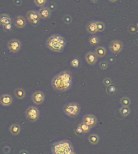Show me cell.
I'll return each instance as SVG.
<instances>
[{
  "label": "cell",
  "instance_id": "cell-40",
  "mask_svg": "<svg viewBox=\"0 0 138 154\" xmlns=\"http://www.w3.org/2000/svg\"><path fill=\"white\" fill-rule=\"evenodd\" d=\"M71 154H77V153H74V152H72Z\"/></svg>",
  "mask_w": 138,
  "mask_h": 154
},
{
  "label": "cell",
  "instance_id": "cell-9",
  "mask_svg": "<svg viewBox=\"0 0 138 154\" xmlns=\"http://www.w3.org/2000/svg\"><path fill=\"white\" fill-rule=\"evenodd\" d=\"M31 100L37 106L42 105L44 102V100H45V94H44L43 92H42L41 90H37V91L33 92L31 95Z\"/></svg>",
  "mask_w": 138,
  "mask_h": 154
},
{
  "label": "cell",
  "instance_id": "cell-31",
  "mask_svg": "<svg viewBox=\"0 0 138 154\" xmlns=\"http://www.w3.org/2000/svg\"><path fill=\"white\" fill-rule=\"evenodd\" d=\"M63 21L65 24H70L71 22L72 21V18L69 15H65L63 17Z\"/></svg>",
  "mask_w": 138,
  "mask_h": 154
},
{
  "label": "cell",
  "instance_id": "cell-1",
  "mask_svg": "<svg viewBox=\"0 0 138 154\" xmlns=\"http://www.w3.org/2000/svg\"><path fill=\"white\" fill-rule=\"evenodd\" d=\"M72 84V73L68 70L61 72L53 77L51 85L53 89L58 92H65L68 90Z\"/></svg>",
  "mask_w": 138,
  "mask_h": 154
},
{
  "label": "cell",
  "instance_id": "cell-3",
  "mask_svg": "<svg viewBox=\"0 0 138 154\" xmlns=\"http://www.w3.org/2000/svg\"><path fill=\"white\" fill-rule=\"evenodd\" d=\"M73 152V146L69 140H61L51 145L52 154H71Z\"/></svg>",
  "mask_w": 138,
  "mask_h": 154
},
{
  "label": "cell",
  "instance_id": "cell-26",
  "mask_svg": "<svg viewBox=\"0 0 138 154\" xmlns=\"http://www.w3.org/2000/svg\"><path fill=\"white\" fill-rule=\"evenodd\" d=\"M46 1L47 0H33V3L37 7H45V5L46 3Z\"/></svg>",
  "mask_w": 138,
  "mask_h": 154
},
{
  "label": "cell",
  "instance_id": "cell-38",
  "mask_svg": "<svg viewBox=\"0 0 138 154\" xmlns=\"http://www.w3.org/2000/svg\"><path fill=\"white\" fill-rule=\"evenodd\" d=\"M90 1L92 2V3H97V2H98V0H90Z\"/></svg>",
  "mask_w": 138,
  "mask_h": 154
},
{
  "label": "cell",
  "instance_id": "cell-30",
  "mask_svg": "<svg viewBox=\"0 0 138 154\" xmlns=\"http://www.w3.org/2000/svg\"><path fill=\"white\" fill-rule=\"evenodd\" d=\"M74 132H75V134H76L77 136H82V135L85 134L84 132H83V130H82V128L79 126V125H78L76 128L74 129Z\"/></svg>",
  "mask_w": 138,
  "mask_h": 154
},
{
  "label": "cell",
  "instance_id": "cell-33",
  "mask_svg": "<svg viewBox=\"0 0 138 154\" xmlns=\"http://www.w3.org/2000/svg\"><path fill=\"white\" fill-rule=\"evenodd\" d=\"M102 82H103V84L106 86V87H108V86H110L112 84V80H111V78H109V77L105 78Z\"/></svg>",
  "mask_w": 138,
  "mask_h": 154
},
{
  "label": "cell",
  "instance_id": "cell-2",
  "mask_svg": "<svg viewBox=\"0 0 138 154\" xmlns=\"http://www.w3.org/2000/svg\"><path fill=\"white\" fill-rule=\"evenodd\" d=\"M66 41L61 35L54 34L49 37L46 41V47L53 52H62L64 49Z\"/></svg>",
  "mask_w": 138,
  "mask_h": 154
},
{
  "label": "cell",
  "instance_id": "cell-37",
  "mask_svg": "<svg viewBox=\"0 0 138 154\" xmlns=\"http://www.w3.org/2000/svg\"><path fill=\"white\" fill-rule=\"evenodd\" d=\"M19 154H29V152H28L27 150L23 149V150H21L20 152V153Z\"/></svg>",
  "mask_w": 138,
  "mask_h": 154
},
{
  "label": "cell",
  "instance_id": "cell-25",
  "mask_svg": "<svg viewBox=\"0 0 138 154\" xmlns=\"http://www.w3.org/2000/svg\"><path fill=\"white\" fill-rule=\"evenodd\" d=\"M79 126L81 127L82 128V130H83V132H84V133L85 134V133H88L90 132V130L92 129V127H89V125L85 124V123H84L83 122L82 123H81L80 124H79Z\"/></svg>",
  "mask_w": 138,
  "mask_h": 154
},
{
  "label": "cell",
  "instance_id": "cell-41",
  "mask_svg": "<svg viewBox=\"0 0 138 154\" xmlns=\"http://www.w3.org/2000/svg\"><path fill=\"white\" fill-rule=\"evenodd\" d=\"M137 28H138V24H137Z\"/></svg>",
  "mask_w": 138,
  "mask_h": 154
},
{
  "label": "cell",
  "instance_id": "cell-34",
  "mask_svg": "<svg viewBox=\"0 0 138 154\" xmlns=\"http://www.w3.org/2000/svg\"><path fill=\"white\" fill-rule=\"evenodd\" d=\"M3 29H4L5 32H10L12 29V24H9V25H3Z\"/></svg>",
  "mask_w": 138,
  "mask_h": 154
},
{
  "label": "cell",
  "instance_id": "cell-6",
  "mask_svg": "<svg viewBox=\"0 0 138 154\" xmlns=\"http://www.w3.org/2000/svg\"><path fill=\"white\" fill-rule=\"evenodd\" d=\"M26 19L28 20V21L29 22L31 25L36 26L39 24L40 20H41V16L39 15L38 11L29 10L26 13Z\"/></svg>",
  "mask_w": 138,
  "mask_h": 154
},
{
  "label": "cell",
  "instance_id": "cell-35",
  "mask_svg": "<svg viewBox=\"0 0 138 154\" xmlns=\"http://www.w3.org/2000/svg\"><path fill=\"white\" fill-rule=\"evenodd\" d=\"M22 3V0H14V4L16 5V6H20Z\"/></svg>",
  "mask_w": 138,
  "mask_h": 154
},
{
  "label": "cell",
  "instance_id": "cell-11",
  "mask_svg": "<svg viewBox=\"0 0 138 154\" xmlns=\"http://www.w3.org/2000/svg\"><path fill=\"white\" fill-rule=\"evenodd\" d=\"M13 102L12 97L10 94H2L0 96V104L3 106H9Z\"/></svg>",
  "mask_w": 138,
  "mask_h": 154
},
{
  "label": "cell",
  "instance_id": "cell-17",
  "mask_svg": "<svg viewBox=\"0 0 138 154\" xmlns=\"http://www.w3.org/2000/svg\"><path fill=\"white\" fill-rule=\"evenodd\" d=\"M9 131H10V133L12 136H17L20 132L21 127H20V126L18 124V123H12V124L10 126Z\"/></svg>",
  "mask_w": 138,
  "mask_h": 154
},
{
  "label": "cell",
  "instance_id": "cell-20",
  "mask_svg": "<svg viewBox=\"0 0 138 154\" xmlns=\"http://www.w3.org/2000/svg\"><path fill=\"white\" fill-rule=\"evenodd\" d=\"M88 140H89V142L91 144L95 145V144H98L99 143L100 139L98 135H97V134H92V135H90V136H89Z\"/></svg>",
  "mask_w": 138,
  "mask_h": 154
},
{
  "label": "cell",
  "instance_id": "cell-21",
  "mask_svg": "<svg viewBox=\"0 0 138 154\" xmlns=\"http://www.w3.org/2000/svg\"><path fill=\"white\" fill-rule=\"evenodd\" d=\"M120 114L123 117H128L131 113V109L128 106H121L119 110Z\"/></svg>",
  "mask_w": 138,
  "mask_h": 154
},
{
  "label": "cell",
  "instance_id": "cell-39",
  "mask_svg": "<svg viewBox=\"0 0 138 154\" xmlns=\"http://www.w3.org/2000/svg\"><path fill=\"white\" fill-rule=\"evenodd\" d=\"M109 1H110L111 3H115V2H117L118 0H109Z\"/></svg>",
  "mask_w": 138,
  "mask_h": 154
},
{
  "label": "cell",
  "instance_id": "cell-32",
  "mask_svg": "<svg viewBox=\"0 0 138 154\" xmlns=\"http://www.w3.org/2000/svg\"><path fill=\"white\" fill-rule=\"evenodd\" d=\"M98 65H99V67L102 70H106V69H107L109 63H108V62H107V61H102V62H100Z\"/></svg>",
  "mask_w": 138,
  "mask_h": 154
},
{
  "label": "cell",
  "instance_id": "cell-4",
  "mask_svg": "<svg viewBox=\"0 0 138 154\" xmlns=\"http://www.w3.org/2000/svg\"><path fill=\"white\" fill-rule=\"evenodd\" d=\"M63 110L65 114L70 118H77L81 112V106L77 102H69L64 106Z\"/></svg>",
  "mask_w": 138,
  "mask_h": 154
},
{
  "label": "cell",
  "instance_id": "cell-7",
  "mask_svg": "<svg viewBox=\"0 0 138 154\" xmlns=\"http://www.w3.org/2000/svg\"><path fill=\"white\" fill-rule=\"evenodd\" d=\"M124 49V44L120 40H113L110 42L109 50L112 54L118 55L120 54Z\"/></svg>",
  "mask_w": 138,
  "mask_h": 154
},
{
  "label": "cell",
  "instance_id": "cell-36",
  "mask_svg": "<svg viewBox=\"0 0 138 154\" xmlns=\"http://www.w3.org/2000/svg\"><path fill=\"white\" fill-rule=\"evenodd\" d=\"M48 7L51 9V11H53V10H55V7H56V6H55V3H51L50 4V6Z\"/></svg>",
  "mask_w": 138,
  "mask_h": 154
},
{
  "label": "cell",
  "instance_id": "cell-23",
  "mask_svg": "<svg viewBox=\"0 0 138 154\" xmlns=\"http://www.w3.org/2000/svg\"><path fill=\"white\" fill-rule=\"evenodd\" d=\"M99 38L98 37H96V36H92L89 39V43L90 44L91 46H96V45H98L99 43Z\"/></svg>",
  "mask_w": 138,
  "mask_h": 154
},
{
  "label": "cell",
  "instance_id": "cell-10",
  "mask_svg": "<svg viewBox=\"0 0 138 154\" xmlns=\"http://www.w3.org/2000/svg\"><path fill=\"white\" fill-rule=\"evenodd\" d=\"M82 122L85 124L89 125L91 127H94L98 123V119L94 114H88L84 115L83 119H82Z\"/></svg>",
  "mask_w": 138,
  "mask_h": 154
},
{
  "label": "cell",
  "instance_id": "cell-24",
  "mask_svg": "<svg viewBox=\"0 0 138 154\" xmlns=\"http://www.w3.org/2000/svg\"><path fill=\"white\" fill-rule=\"evenodd\" d=\"M116 92H117L116 87L114 85V84H111V85L107 87V93L108 94L113 95L115 94Z\"/></svg>",
  "mask_w": 138,
  "mask_h": 154
},
{
  "label": "cell",
  "instance_id": "cell-19",
  "mask_svg": "<svg viewBox=\"0 0 138 154\" xmlns=\"http://www.w3.org/2000/svg\"><path fill=\"white\" fill-rule=\"evenodd\" d=\"M94 53L98 58H103L107 55V50L103 46H98L94 50Z\"/></svg>",
  "mask_w": 138,
  "mask_h": 154
},
{
  "label": "cell",
  "instance_id": "cell-28",
  "mask_svg": "<svg viewBox=\"0 0 138 154\" xmlns=\"http://www.w3.org/2000/svg\"><path fill=\"white\" fill-rule=\"evenodd\" d=\"M97 25H98V33L103 32L105 29H106V25L102 21H97Z\"/></svg>",
  "mask_w": 138,
  "mask_h": 154
},
{
  "label": "cell",
  "instance_id": "cell-13",
  "mask_svg": "<svg viewBox=\"0 0 138 154\" xmlns=\"http://www.w3.org/2000/svg\"><path fill=\"white\" fill-rule=\"evenodd\" d=\"M38 12L40 16H41V19H43V20H47L51 16V10L46 6L42 7H40V9L38 10Z\"/></svg>",
  "mask_w": 138,
  "mask_h": 154
},
{
  "label": "cell",
  "instance_id": "cell-8",
  "mask_svg": "<svg viewBox=\"0 0 138 154\" xmlns=\"http://www.w3.org/2000/svg\"><path fill=\"white\" fill-rule=\"evenodd\" d=\"M21 42L17 38L10 39L8 42V48L12 53H18L21 49Z\"/></svg>",
  "mask_w": 138,
  "mask_h": 154
},
{
  "label": "cell",
  "instance_id": "cell-12",
  "mask_svg": "<svg viewBox=\"0 0 138 154\" xmlns=\"http://www.w3.org/2000/svg\"><path fill=\"white\" fill-rule=\"evenodd\" d=\"M85 61L89 65H94L98 61V56L96 55L94 51H89L85 55Z\"/></svg>",
  "mask_w": 138,
  "mask_h": 154
},
{
  "label": "cell",
  "instance_id": "cell-15",
  "mask_svg": "<svg viewBox=\"0 0 138 154\" xmlns=\"http://www.w3.org/2000/svg\"><path fill=\"white\" fill-rule=\"evenodd\" d=\"M86 31L90 34H95V33H98L97 21L92 20V21L89 22L86 25Z\"/></svg>",
  "mask_w": 138,
  "mask_h": 154
},
{
  "label": "cell",
  "instance_id": "cell-18",
  "mask_svg": "<svg viewBox=\"0 0 138 154\" xmlns=\"http://www.w3.org/2000/svg\"><path fill=\"white\" fill-rule=\"evenodd\" d=\"M14 95H15V97L17 99L22 100V99H24L25 97V90L24 89H22V88H16V89L14 90Z\"/></svg>",
  "mask_w": 138,
  "mask_h": 154
},
{
  "label": "cell",
  "instance_id": "cell-22",
  "mask_svg": "<svg viewBox=\"0 0 138 154\" xmlns=\"http://www.w3.org/2000/svg\"><path fill=\"white\" fill-rule=\"evenodd\" d=\"M120 104L122 106H128L131 105V99L128 97H124L120 99Z\"/></svg>",
  "mask_w": 138,
  "mask_h": 154
},
{
  "label": "cell",
  "instance_id": "cell-27",
  "mask_svg": "<svg viewBox=\"0 0 138 154\" xmlns=\"http://www.w3.org/2000/svg\"><path fill=\"white\" fill-rule=\"evenodd\" d=\"M128 31L132 34H135L137 32V27L136 25H129L128 27Z\"/></svg>",
  "mask_w": 138,
  "mask_h": 154
},
{
  "label": "cell",
  "instance_id": "cell-29",
  "mask_svg": "<svg viewBox=\"0 0 138 154\" xmlns=\"http://www.w3.org/2000/svg\"><path fill=\"white\" fill-rule=\"evenodd\" d=\"M80 65V59L78 58H75L71 61V66L73 67H78Z\"/></svg>",
  "mask_w": 138,
  "mask_h": 154
},
{
  "label": "cell",
  "instance_id": "cell-14",
  "mask_svg": "<svg viewBox=\"0 0 138 154\" xmlns=\"http://www.w3.org/2000/svg\"><path fill=\"white\" fill-rule=\"evenodd\" d=\"M14 25L17 29H23L26 26V19L22 16H15L14 20Z\"/></svg>",
  "mask_w": 138,
  "mask_h": 154
},
{
  "label": "cell",
  "instance_id": "cell-16",
  "mask_svg": "<svg viewBox=\"0 0 138 154\" xmlns=\"http://www.w3.org/2000/svg\"><path fill=\"white\" fill-rule=\"evenodd\" d=\"M0 24H1V25L3 26L12 24V19L9 16V15L6 14V13L1 14L0 15Z\"/></svg>",
  "mask_w": 138,
  "mask_h": 154
},
{
  "label": "cell",
  "instance_id": "cell-5",
  "mask_svg": "<svg viewBox=\"0 0 138 154\" xmlns=\"http://www.w3.org/2000/svg\"><path fill=\"white\" fill-rule=\"evenodd\" d=\"M25 117L29 121H30L32 123H34L36 121H38L40 117V111H39L38 108L33 106H29L25 110Z\"/></svg>",
  "mask_w": 138,
  "mask_h": 154
}]
</instances>
